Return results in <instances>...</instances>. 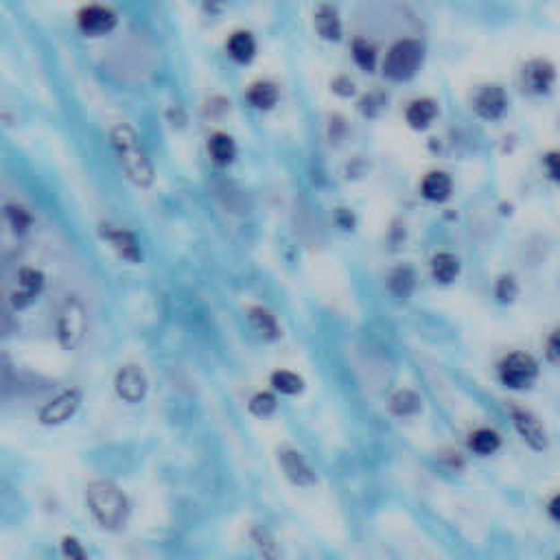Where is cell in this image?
<instances>
[{"label":"cell","mask_w":560,"mask_h":560,"mask_svg":"<svg viewBox=\"0 0 560 560\" xmlns=\"http://www.w3.org/2000/svg\"><path fill=\"white\" fill-rule=\"evenodd\" d=\"M110 142L125 176L138 188H150L153 180H156V168H153L150 156L138 142L136 132L130 125H125V123H118L110 130Z\"/></svg>","instance_id":"6da1fadb"},{"label":"cell","mask_w":560,"mask_h":560,"mask_svg":"<svg viewBox=\"0 0 560 560\" xmlns=\"http://www.w3.org/2000/svg\"><path fill=\"white\" fill-rule=\"evenodd\" d=\"M86 505L92 519L103 530H121L130 517V502L110 482H92L86 488Z\"/></svg>","instance_id":"7a4b0ae2"},{"label":"cell","mask_w":560,"mask_h":560,"mask_svg":"<svg viewBox=\"0 0 560 560\" xmlns=\"http://www.w3.org/2000/svg\"><path fill=\"white\" fill-rule=\"evenodd\" d=\"M57 341L64 350H77L86 340L88 311L77 296H68L64 300L56 320Z\"/></svg>","instance_id":"3957f363"},{"label":"cell","mask_w":560,"mask_h":560,"mask_svg":"<svg viewBox=\"0 0 560 560\" xmlns=\"http://www.w3.org/2000/svg\"><path fill=\"white\" fill-rule=\"evenodd\" d=\"M425 48L416 39H399L388 51L383 62V75L392 82H405L418 73L423 64Z\"/></svg>","instance_id":"277c9868"},{"label":"cell","mask_w":560,"mask_h":560,"mask_svg":"<svg viewBox=\"0 0 560 560\" xmlns=\"http://www.w3.org/2000/svg\"><path fill=\"white\" fill-rule=\"evenodd\" d=\"M537 375H538L537 361L525 353L505 355L502 364H499V379H502V383L510 390L528 388V385H532V381L537 379Z\"/></svg>","instance_id":"5b68a950"},{"label":"cell","mask_w":560,"mask_h":560,"mask_svg":"<svg viewBox=\"0 0 560 560\" xmlns=\"http://www.w3.org/2000/svg\"><path fill=\"white\" fill-rule=\"evenodd\" d=\"M150 390V381L141 366L127 364L114 376V392L125 403H141Z\"/></svg>","instance_id":"8992f818"},{"label":"cell","mask_w":560,"mask_h":560,"mask_svg":"<svg viewBox=\"0 0 560 560\" xmlns=\"http://www.w3.org/2000/svg\"><path fill=\"white\" fill-rule=\"evenodd\" d=\"M44 289V274L36 267H24L18 271L16 282L12 289V305L16 309H27L29 305L38 300V296Z\"/></svg>","instance_id":"52a82bcc"},{"label":"cell","mask_w":560,"mask_h":560,"mask_svg":"<svg viewBox=\"0 0 560 560\" xmlns=\"http://www.w3.org/2000/svg\"><path fill=\"white\" fill-rule=\"evenodd\" d=\"M79 403H82L79 390H66V392H62L44 405L42 411H39V423L48 425V427L66 423V420L77 411Z\"/></svg>","instance_id":"ba28073f"},{"label":"cell","mask_w":560,"mask_h":560,"mask_svg":"<svg viewBox=\"0 0 560 560\" xmlns=\"http://www.w3.org/2000/svg\"><path fill=\"white\" fill-rule=\"evenodd\" d=\"M77 20L86 36H106L116 27V13L106 4H88L79 12Z\"/></svg>","instance_id":"9c48e42d"},{"label":"cell","mask_w":560,"mask_h":560,"mask_svg":"<svg viewBox=\"0 0 560 560\" xmlns=\"http://www.w3.org/2000/svg\"><path fill=\"white\" fill-rule=\"evenodd\" d=\"M556 82V71L547 59H532L523 66V88L532 94H545L552 90Z\"/></svg>","instance_id":"30bf717a"},{"label":"cell","mask_w":560,"mask_h":560,"mask_svg":"<svg viewBox=\"0 0 560 560\" xmlns=\"http://www.w3.org/2000/svg\"><path fill=\"white\" fill-rule=\"evenodd\" d=\"M475 112L484 121H497L504 116L505 108H508V97H505L504 88L499 86H484L482 90L475 94Z\"/></svg>","instance_id":"8fae6325"},{"label":"cell","mask_w":560,"mask_h":560,"mask_svg":"<svg viewBox=\"0 0 560 560\" xmlns=\"http://www.w3.org/2000/svg\"><path fill=\"white\" fill-rule=\"evenodd\" d=\"M279 462L282 470H285L287 478L291 479L296 486H311L315 484V473L314 469L306 464V460L302 458L296 449L282 447L279 451Z\"/></svg>","instance_id":"7c38bea8"},{"label":"cell","mask_w":560,"mask_h":560,"mask_svg":"<svg viewBox=\"0 0 560 560\" xmlns=\"http://www.w3.org/2000/svg\"><path fill=\"white\" fill-rule=\"evenodd\" d=\"M513 420H514V427H517L519 434H521V438L530 444V447L537 451L547 447V435H545L543 425L538 423L537 416H532L525 409H513Z\"/></svg>","instance_id":"4fadbf2b"},{"label":"cell","mask_w":560,"mask_h":560,"mask_svg":"<svg viewBox=\"0 0 560 560\" xmlns=\"http://www.w3.org/2000/svg\"><path fill=\"white\" fill-rule=\"evenodd\" d=\"M103 239H106L110 246L116 250V254L121 259L130 261V263H138L141 261V247H138V241L134 239L132 232L123 230V228L110 226V224H103Z\"/></svg>","instance_id":"5bb4252c"},{"label":"cell","mask_w":560,"mask_h":560,"mask_svg":"<svg viewBox=\"0 0 560 560\" xmlns=\"http://www.w3.org/2000/svg\"><path fill=\"white\" fill-rule=\"evenodd\" d=\"M451 191H453V182H451L449 173L444 171H431L420 182V193H423L425 200L435 202V204L449 200Z\"/></svg>","instance_id":"9a60e30c"},{"label":"cell","mask_w":560,"mask_h":560,"mask_svg":"<svg viewBox=\"0 0 560 560\" xmlns=\"http://www.w3.org/2000/svg\"><path fill=\"white\" fill-rule=\"evenodd\" d=\"M314 24H315V31L320 33V38L329 39V42H337L344 33V27H341V18L337 13L335 7L331 4H320L318 12L314 16Z\"/></svg>","instance_id":"2e32d148"},{"label":"cell","mask_w":560,"mask_h":560,"mask_svg":"<svg viewBox=\"0 0 560 560\" xmlns=\"http://www.w3.org/2000/svg\"><path fill=\"white\" fill-rule=\"evenodd\" d=\"M226 51L235 62L247 64L256 56V39L247 31H235L226 42Z\"/></svg>","instance_id":"e0dca14e"},{"label":"cell","mask_w":560,"mask_h":560,"mask_svg":"<svg viewBox=\"0 0 560 560\" xmlns=\"http://www.w3.org/2000/svg\"><path fill=\"white\" fill-rule=\"evenodd\" d=\"M435 114H438V108H435L431 99H416L405 110V118H408L409 127H414V130H425V127L434 123Z\"/></svg>","instance_id":"ac0fdd59"},{"label":"cell","mask_w":560,"mask_h":560,"mask_svg":"<svg viewBox=\"0 0 560 560\" xmlns=\"http://www.w3.org/2000/svg\"><path fill=\"white\" fill-rule=\"evenodd\" d=\"M208 153H211V158H212V162H215V165L226 167V165H230L232 160H235L237 145H235V141L228 136V134L217 132V134H212L211 141H208Z\"/></svg>","instance_id":"d6986e66"},{"label":"cell","mask_w":560,"mask_h":560,"mask_svg":"<svg viewBox=\"0 0 560 560\" xmlns=\"http://www.w3.org/2000/svg\"><path fill=\"white\" fill-rule=\"evenodd\" d=\"M458 274L460 261L455 259L453 254H449V252H440V254H435L434 259H431V276H434V280L449 285V282L458 279Z\"/></svg>","instance_id":"ffe728a7"},{"label":"cell","mask_w":560,"mask_h":560,"mask_svg":"<svg viewBox=\"0 0 560 560\" xmlns=\"http://www.w3.org/2000/svg\"><path fill=\"white\" fill-rule=\"evenodd\" d=\"M250 324L254 326V331L265 340H276L280 335V326L276 322V315H271L270 311L263 309V306H252L250 309Z\"/></svg>","instance_id":"44dd1931"},{"label":"cell","mask_w":560,"mask_h":560,"mask_svg":"<svg viewBox=\"0 0 560 560\" xmlns=\"http://www.w3.org/2000/svg\"><path fill=\"white\" fill-rule=\"evenodd\" d=\"M247 101L256 108V110H270L279 101V90L274 83L270 82H256L254 86L247 90Z\"/></svg>","instance_id":"7402d4cb"},{"label":"cell","mask_w":560,"mask_h":560,"mask_svg":"<svg viewBox=\"0 0 560 560\" xmlns=\"http://www.w3.org/2000/svg\"><path fill=\"white\" fill-rule=\"evenodd\" d=\"M469 447L473 449L478 455L486 458V455H493L495 451L502 447V438H499L497 431H493V429H478L470 434Z\"/></svg>","instance_id":"603a6c76"},{"label":"cell","mask_w":560,"mask_h":560,"mask_svg":"<svg viewBox=\"0 0 560 560\" xmlns=\"http://www.w3.org/2000/svg\"><path fill=\"white\" fill-rule=\"evenodd\" d=\"M271 385H274L276 392L287 394V396L300 394L302 390H305V381H302V376L291 373V370H276V373L271 375Z\"/></svg>","instance_id":"cb8c5ba5"},{"label":"cell","mask_w":560,"mask_h":560,"mask_svg":"<svg viewBox=\"0 0 560 560\" xmlns=\"http://www.w3.org/2000/svg\"><path fill=\"white\" fill-rule=\"evenodd\" d=\"M353 59L357 66L366 73H373L376 66V48L373 42L364 38H357L353 42Z\"/></svg>","instance_id":"d4e9b609"},{"label":"cell","mask_w":560,"mask_h":560,"mask_svg":"<svg viewBox=\"0 0 560 560\" xmlns=\"http://www.w3.org/2000/svg\"><path fill=\"white\" fill-rule=\"evenodd\" d=\"M390 408H392L396 416L408 418V416H414L416 411L420 409V399L411 392V390H399V392L390 399Z\"/></svg>","instance_id":"484cf974"},{"label":"cell","mask_w":560,"mask_h":560,"mask_svg":"<svg viewBox=\"0 0 560 560\" xmlns=\"http://www.w3.org/2000/svg\"><path fill=\"white\" fill-rule=\"evenodd\" d=\"M390 289L394 291L399 298H408L414 289V274H411L409 267H396L390 276Z\"/></svg>","instance_id":"4316f807"},{"label":"cell","mask_w":560,"mask_h":560,"mask_svg":"<svg viewBox=\"0 0 560 560\" xmlns=\"http://www.w3.org/2000/svg\"><path fill=\"white\" fill-rule=\"evenodd\" d=\"M4 217H7V224L16 235H24V232L31 228V215H29L22 206L7 204V208H4Z\"/></svg>","instance_id":"83f0119b"},{"label":"cell","mask_w":560,"mask_h":560,"mask_svg":"<svg viewBox=\"0 0 560 560\" xmlns=\"http://www.w3.org/2000/svg\"><path fill=\"white\" fill-rule=\"evenodd\" d=\"M276 408H279V403H276L274 394H270V392L254 394L250 401V411L254 416H259V418H267V416H271L276 411Z\"/></svg>","instance_id":"f1b7e54d"},{"label":"cell","mask_w":560,"mask_h":560,"mask_svg":"<svg viewBox=\"0 0 560 560\" xmlns=\"http://www.w3.org/2000/svg\"><path fill=\"white\" fill-rule=\"evenodd\" d=\"M62 554L66 558H71V560H86L88 558L86 549L82 547V543H79L75 537L64 538V541H62Z\"/></svg>","instance_id":"f546056e"},{"label":"cell","mask_w":560,"mask_h":560,"mask_svg":"<svg viewBox=\"0 0 560 560\" xmlns=\"http://www.w3.org/2000/svg\"><path fill=\"white\" fill-rule=\"evenodd\" d=\"M545 171H547L549 180L558 182L560 185V151H549L543 160Z\"/></svg>","instance_id":"4dcf8cb0"},{"label":"cell","mask_w":560,"mask_h":560,"mask_svg":"<svg viewBox=\"0 0 560 560\" xmlns=\"http://www.w3.org/2000/svg\"><path fill=\"white\" fill-rule=\"evenodd\" d=\"M545 353H547V359L552 361V364H560V326L549 335Z\"/></svg>","instance_id":"1f68e13d"},{"label":"cell","mask_w":560,"mask_h":560,"mask_svg":"<svg viewBox=\"0 0 560 560\" xmlns=\"http://www.w3.org/2000/svg\"><path fill=\"white\" fill-rule=\"evenodd\" d=\"M549 514H552L554 521L560 523V495H556V497L552 499V504H549Z\"/></svg>","instance_id":"d6a6232c"}]
</instances>
